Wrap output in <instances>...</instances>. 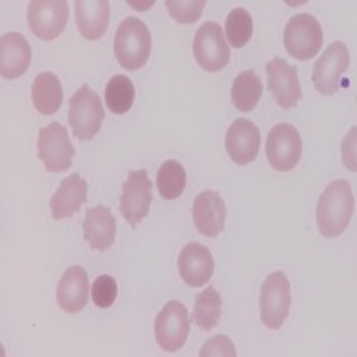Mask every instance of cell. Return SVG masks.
<instances>
[{
	"label": "cell",
	"mask_w": 357,
	"mask_h": 357,
	"mask_svg": "<svg viewBox=\"0 0 357 357\" xmlns=\"http://www.w3.org/2000/svg\"><path fill=\"white\" fill-rule=\"evenodd\" d=\"M356 209L354 191L347 181H333L318 200L317 222L324 238H337L347 231Z\"/></svg>",
	"instance_id": "6da1fadb"
},
{
	"label": "cell",
	"mask_w": 357,
	"mask_h": 357,
	"mask_svg": "<svg viewBox=\"0 0 357 357\" xmlns=\"http://www.w3.org/2000/svg\"><path fill=\"white\" fill-rule=\"evenodd\" d=\"M152 52V36L145 22L127 17L114 34V56L126 70H139Z\"/></svg>",
	"instance_id": "7a4b0ae2"
},
{
	"label": "cell",
	"mask_w": 357,
	"mask_h": 357,
	"mask_svg": "<svg viewBox=\"0 0 357 357\" xmlns=\"http://www.w3.org/2000/svg\"><path fill=\"white\" fill-rule=\"evenodd\" d=\"M68 106V122L73 136L81 142L93 139L106 118V109L102 106L100 97L88 84H84L72 95Z\"/></svg>",
	"instance_id": "3957f363"
},
{
	"label": "cell",
	"mask_w": 357,
	"mask_h": 357,
	"mask_svg": "<svg viewBox=\"0 0 357 357\" xmlns=\"http://www.w3.org/2000/svg\"><path fill=\"white\" fill-rule=\"evenodd\" d=\"M261 321L270 331H279L291 309V286L284 272L270 273L261 286Z\"/></svg>",
	"instance_id": "277c9868"
},
{
	"label": "cell",
	"mask_w": 357,
	"mask_h": 357,
	"mask_svg": "<svg viewBox=\"0 0 357 357\" xmlns=\"http://www.w3.org/2000/svg\"><path fill=\"white\" fill-rule=\"evenodd\" d=\"M324 31L321 24L309 13H298L289 18L284 29V47L298 61L312 59L321 50Z\"/></svg>",
	"instance_id": "5b68a950"
},
{
	"label": "cell",
	"mask_w": 357,
	"mask_h": 357,
	"mask_svg": "<svg viewBox=\"0 0 357 357\" xmlns=\"http://www.w3.org/2000/svg\"><path fill=\"white\" fill-rule=\"evenodd\" d=\"M154 336L159 349L168 354L181 350L190 336V314L183 302L170 301L154 321Z\"/></svg>",
	"instance_id": "8992f818"
},
{
	"label": "cell",
	"mask_w": 357,
	"mask_h": 357,
	"mask_svg": "<svg viewBox=\"0 0 357 357\" xmlns=\"http://www.w3.org/2000/svg\"><path fill=\"white\" fill-rule=\"evenodd\" d=\"M75 154L68 130L61 123L52 122L41 127L38 132V158L45 168L52 174H59L72 167V159Z\"/></svg>",
	"instance_id": "52a82bcc"
},
{
	"label": "cell",
	"mask_w": 357,
	"mask_h": 357,
	"mask_svg": "<svg viewBox=\"0 0 357 357\" xmlns=\"http://www.w3.org/2000/svg\"><path fill=\"white\" fill-rule=\"evenodd\" d=\"M193 56L202 70L216 73L229 65L231 49H229L222 27L215 22H206L197 31L193 40Z\"/></svg>",
	"instance_id": "ba28073f"
},
{
	"label": "cell",
	"mask_w": 357,
	"mask_h": 357,
	"mask_svg": "<svg viewBox=\"0 0 357 357\" xmlns=\"http://www.w3.org/2000/svg\"><path fill=\"white\" fill-rule=\"evenodd\" d=\"M350 68V52L343 41H334L324 50L312 68V84L318 93L333 97L340 89L341 75Z\"/></svg>",
	"instance_id": "9c48e42d"
},
{
	"label": "cell",
	"mask_w": 357,
	"mask_h": 357,
	"mask_svg": "<svg viewBox=\"0 0 357 357\" xmlns=\"http://www.w3.org/2000/svg\"><path fill=\"white\" fill-rule=\"evenodd\" d=\"M266 158L270 167L277 172H289L302 158L301 132L291 123H277L268 132Z\"/></svg>",
	"instance_id": "30bf717a"
},
{
	"label": "cell",
	"mask_w": 357,
	"mask_h": 357,
	"mask_svg": "<svg viewBox=\"0 0 357 357\" xmlns=\"http://www.w3.org/2000/svg\"><path fill=\"white\" fill-rule=\"evenodd\" d=\"M152 204V183L146 170H130L127 181L122 186L120 211L130 227H136L143 222Z\"/></svg>",
	"instance_id": "8fae6325"
},
{
	"label": "cell",
	"mask_w": 357,
	"mask_h": 357,
	"mask_svg": "<svg viewBox=\"0 0 357 357\" xmlns=\"http://www.w3.org/2000/svg\"><path fill=\"white\" fill-rule=\"evenodd\" d=\"M29 29L40 40H56L68 22V4L65 0H33L27 8Z\"/></svg>",
	"instance_id": "7c38bea8"
},
{
	"label": "cell",
	"mask_w": 357,
	"mask_h": 357,
	"mask_svg": "<svg viewBox=\"0 0 357 357\" xmlns=\"http://www.w3.org/2000/svg\"><path fill=\"white\" fill-rule=\"evenodd\" d=\"M268 89L272 93L273 100L282 109H291L302 98L301 81H298V70L296 66L288 65V61L273 57L266 65Z\"/></svg>",
	"instance_id": "4fadbf2b"
},
{
	"label": "cell",
	"mask_w": 357,
	"mask_h": 357,
	"mask_svg": "<svg viewBox=\"0 0 357 357\" xmlns=\"http://www.w3.org/2000/svg\"><path fill=\"white\" fill-rule=\"evenodd\" d=\"M259 149L261 130L256 123H252L247 118H238L231 123L225 134V151L236 165L245 167L256 161Z\"/></svg>",
	"instance_id": "5bb4252c"
},
{
	"label": "cell",
	"mask_w": 357,
	"mask_h": 357,
	"mask_svg": "<svg viewBox=\"0 0 357 357\" xmlns=\"http://www.w3.org/2000/svg\"><path fill=\"white\" fill-rule=\"evenodd\" d=\"M178 275L190 288H202L215 272V259L209 248L204 245L188 243L178 254Z\"/></svg>",
	"instance_id": "9a60e30c"
},
{
	"label": "cell",
	"mask_w": 357,
	"mask_h": 357,
	"mask_svg": "<svg viewBox=\"0 0 357 357\" xmlns=\"http://www.w3.org/2000/svg\"><path fill=\"white\" fill-rule=\"evenodd\" d=\"M227 218V207L218 191L206 190L193 200V222L200 234L216 238L222 234Z\"/></svg>",
	"instance_id": "2e32d148"
},
{
	"label": "cell",
	"mask_w": 357,
	"mask_h": 357,
	"mask_svg": "<svg viewBox=\"0 0 357 357\" xmlns=\"http://www.w3.org/2000/svg\"><path fill=\"white\" fill-rule=\"evenodd\" d=\"M88 296L89 280L84 268L79 266V264L66 268L56 289V298L59 307L63 311L70 312V314H77L88 304Z\"/></svg>",
	"instance_id": "e0dca14e"
},
{
	"label": "cell",
	"mask_w": 357,
	"mask_h": 357,
	"mask_svg": "<svg viewBox=\"0 0 357 357\" xmlns=\"http://www.w3.org/2000/svg\"><path fill=\"white\" fill-rule=\"evenodd\" d=\"M31 45L20 33H6L0 38V73L11 81L24 75L31 66Z\"/></svg>",
	"instance_id": "ac0fdd59"
},
{
	"label": "cell",
	"mask_w": 357,
	"mask_h": 357,
	"mask_svg": "<svg viewBox=\"0 0 357 357\" xmlns=\"http://www.w3.org/2000/svg\"><path fill=\"white\" fill-rule=\"evenodd\" d=\"M84 240L91 250H106L116 238V220L109 207L97 206L86 211L82 222Z\"/></svg>",
	"instance_id": "d6986e66"
},
{
	"label": "cell",
	"mask_w": 357,
	"mask_h": 357,
	"mask_svg": "<svg viewBox=\"0 0 357 357\" xmlns=\"http://www.w3.org/2000/svg\"><path fill=\"white\" fill-rule=\"evenodd\" d=\"M88 200V183L79 174H72L61 181L54 197L50 199V211L54 220L70 218Z\"/></svg>",
	"instance_id": "ffe728a7"
},
{
	"label": "cell",
	"mask_w": 357,
	"mask_h": 357,
	"mask_svg": "<svg viewBox=\"0 0 357 357\" xmlns=\"http://www.w3.org/2000/svg\"><path fill=\"white\" fill-rule=\"evenodd\" d=\"M75 20L81 36L97 41L107 33L109 27V2L107 0H77Z\"/></svg>",
	"instance_id": "44dd1931"
},
{
	"label": "cell",
	"mask_w": 357,
	"mask_h": 357,
	"mask_svg": "<svg viewBox=\"0 0 357 357\" xmlns=\"http://www.w3.org/2000/svg\"><path fill=\"white\" fill-rule=\"evenodd\" d=\"M33 104L41 114L50 116L59 111L63 104V84L56 73L41 72L31 88Z\"/></svg>",
	"instance_id": "7402d4cb"
},
{
	"label": "cell",
	"mask_w": 357,
	"mask_h": 357,
	"mask_svg": "<svg viewBox=\"0 0 357 357\" xmlns=\"http://www.w3.org/2000/svg\"><path fill=\"white\" fill-rule=\"evenodd\" d=\"M232 104L241 113H250L257 107L263 95V82L254 70H243V72L232 82Z\"/></svg>",
	"instance_id": "603a6c76"
},
{
	"label": "cell",
	"mask_w": 357,
	"mask_h": 357,
	"mask_svg": "<svg viewBox=\"0 0 357 357\" xmlns=\"http://www.w3.org/2000/svg\"><path fill=\"white\" fill-rule=\"evenodd\" d=\"M186 170L175 159H167L159 167L158 175H155V184L165 200H175L183 195L186 190Z\"/></svg>",
	"instance_id": "cb8c5ba5"
},
{
	"label": "cell",
	"mask_w": 357,
	"mask_h": 357,
	"mask_svg": "<svg viewBox=\"0 0 357 357\" xmlns=\"http://www.w3.org/2000/svg\"><path fill=\"white\" fill-rule=\"evenodd\" d=\"M222 318V296L213 286L199 293L193 307V321L199 329L213 331Z\"/></svg>",
	"instance_id": "d4e9b609"
},
{
	"label": "cell",
	"mask_w": 357,
	"mask_h": 357,
	"mask_svg": "<svg viewBox=\"0 0 357 357\" xmlns=\"http://www.w3.org/2000/svg\"><path fill=\"white\" fill-rule=\"evenodd\" d=\"M136 98V89L127 75H113L106 86L107 109L114 114L129 113Z\"/></svg>",
	"instance_id": "484cf974"
},
{
	"label": "cell",
	"mask_w": 357,
	"mask_h": 357,
	"mask_svg": "<svg viewBox=\"0 0 357 357\" xmlns=\"http://www.w3.org/2000/svg\"><path fill=\"white\" fill-rule=\"evenodd\" d=\"M254 33V22H252L250 13L243 8H234L227 15L225 20V38L234 49H243L250 41Z\"/></svg>",
	"instance_id": "4316f807"
},
{
	"label": "cell",
	"mask_w": 357,
	"mask_h": 357,
	"mask_svg": "<svg viewBox=\"0 0 357 357\" xmlns=\"http://www.w3.org/2000/svg\"><path fill=\"white\" fill-rule=\"evenodd\" d=\"M165 6L168 8V13L174 20L178 24H195L206 8V0H167Z\"/></svg>",
	"instance_id": "83f0119b"
},
{
	"label": "cell",
	"mask_w": 357,
	"mask_h": 357,
	"mask_svg": "<svg viewBox=\"0 0 357 357\" xmlns=\"http://www.w3.org/2000/svg\"><path fill=\"white\" fill-rule=\"evenodd\" d=\"M118 296V284L114 277L107 275H98L93 280V288H91V298H93V304L98 309H109L114 304Z\"/></svg>",
	"instance_id": "f1b7e54d"
},
{
	"label": "cell",
	"mask_w": 357,
	"mask_h": 357,
	"mask_svg": "<svg viewBox=\"0 0 357 357\" xmlns=\"http://www.w3.org/2000/svg\"><path fill=\"white\" fill-rule=\"evenodd\" d=\"M199 356L200 357H213V356L236 357L238 356V352H236V349H234V343H232L227 336L220 334V336L211 337V340L204 343L202 349H200V352H199Z\"/></svg>",
	"instance_id": "f546056e"
}]
</instances>
